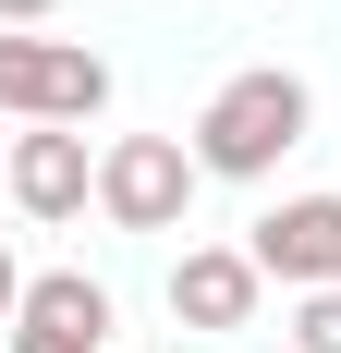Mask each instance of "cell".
I'll return each instance as SVG.
<instances>
[{
    "mask_svg": "<svg viewBox=\"0 0 341 353\" xmlns=\"http://www.w3.org/2000/svg\"><path fill=\"white\" fill-rule=\"evenodd\" d=\"M305 134H317V85H305L293 61H244V73L207 85V110H195V134H183V146H195L207 183H269Z\"/></svg>",
    "mask_w": 341,
    "mask_h": 353,
    "instance_id": "cell-1",
    "label": "cell"
},
{
    "mask_svg": "<svg viewBox=\"0 0 341 353\" xmlns=\"http://www.w3.org/2000/svg\"><path fill=\"white\" fill-rule=\"evenodd\" d=\"M98 110H110V61L86 37L0 25V122H98Z\"/></svg>",
    "mask_w": 341,
    "mask_h": 353,
    "instance_id": "cell-2",
    "label": "cell"
},
{
    "mask_svg": "<svg viewBox=\"0 0 341 353\" xmlns=\"http://www.w3.org/2000/svg\"><path fill=\"white\" fill-rule=\"evenodd\" d=\"M195 146L183 134H110L98 146V219L110 232H183L195 219Z\"/></svg>",
    "mask_w": 341,
    "mask_h": 353,
    "instance_id": "cell-3",
    "label": "cell"
},
{
    "mask_svg": "<svg viewBox=\"0 0 341 353\" xmlns=\"http://www.w3.org/2000/svg\"><path fill=\"white\" fill-rule=\"evenodd\" d=\"M244 256H256L280 292H341V195H280V208H256Z\"/></svg>",
    "mask_w": 341,
    "mask_h": 353,
    "instance_id": "cell-4",
    "label": "cell"
},
{
    "mask_svg": "<svg viewBox=\"0 0 341 353\" xmlns=\"http://www.w3.org/2000/svg\"><path fill=\"white\" fill-rule=\"evenodd\" d=\"M12 208L25 219H86L98 208V159H86V122H12Z\"/></svg>",
    "mask_w": 341,
    "mask_h": 353,
    "instance_id": "cell-5",
    "label": "cell"
},
{
    "mask_svg": "<svg viewBox=\"0 0 341 353\" xmlns=\"http://www.w3.org/2000/svg\"><path fill=\"white\" fill-rule=\"evenodd\" d=\"M256 305H269V268H256L244 244H183V256H170V317L195 329V341L256 329Z\"/></svg>",
    "mask_w": 341,
    "mask_h": 353,
    "instance_id": "cell-6",
    "label": "cell"
},
{
    "mask_svg": "<svg viewBox=\"0 0 341 353\" xmlns=\"http://www.w3.org/2000/svg\"><path fill=\"white\" fill-rule=\"evenodd\" d=\"M12 353H110V281L37 268V281H25V317H12Z\"/></svg>",
    "mask_w": 341,
    "mask_h": 353,
    "instance_id": "cell-7",
    "label": "cell"
},
{
    "mask_svg": "<svg viewBox=\"0 0 341 353\" xmlns=\"http://www.w3.org/2000/svg\"><path fill=\"white\" fill-rule=\"evenodd\" d=\"M293 353H341V292H293Z\"/></svg>",
    "mask_w": 341,
    "mask_h": 353,
    "instance_id": "cell-8",
    "label": "cell"
},
{
    "mask_svg": "<svg viewBox=\"0 0 341 353\" xmlns=\"http://www.w3.org/2000/svg\"><path fill=\"white\" fill-rule=\"evenodd\" d=\"M25 281H37V268H25V256H12V244H0V329L25 317Z\"/></svg>",
    "mask_w": 341,
    "mask_h": 353,
    "instance_id": "cell-9",
    "label": "cell"
},
{
    "mask_svg": "<svg viewBox=\"0 0 341 353\" xmlns=\"http://www.w3.org/2000/svg\"><path fill=\"white\" fill-rule=\"evenodd\" d=\"M0 25H49V0H0Z\"/></svg>",
    "mask_w": 341,
    "mask_h": 353,
    "instance_id": "cell-10",
    "label": "cell"
},
{
    "mask_svg": "<svg viewBox=\"0 0 341 353\" xmlns=\"http://www.w3.org/2000/svg\"><path fill=\"white\" fill-rule=\"evenodd\" d=\"M0 195H12V122H0Z\"/></svg>",
    "mask_w": 341,
    "mask_h": 353,
    "instance_id": "cell-11",
    "label": "cell"
}]
</instances>
